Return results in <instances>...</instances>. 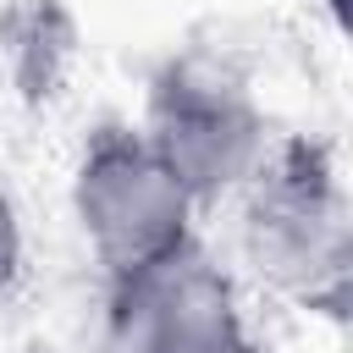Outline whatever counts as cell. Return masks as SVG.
I'll use <instances>...</instances> for the list:
<instances>
[{"label": "cell", "mask_w": 353, "mask_h": 353, "mask_svg": "<svg viewBox=\"0 0 353 353\" xmlns=\"http://www.w3.org/2000/svg\"><path fill=\"white\" fill-rule=\"evenodd\" d=\"M132 127L199 210L232 204L276 149L270 110L259 105L248 72L210 50H182L160 61Z\"/></svg>", "instance_id": "6da1fadb"}, {"label": "cell", "mask_w": 353, "mask_h": 353, "mask_svg": "<svg viewBox=\"0 0 353 353\" xmlns=\"http://www.w3.org/2000/svg\"><path fill=\"white\" fill-rule=\"evenodd\" d=\"M232 204H237L243 259L265 287L298 303L342 298L347 199L325 149L303 138H276V149L265 154V165Z\"/></svg>", "instance_id": "7a4b0ae2"}, {"label": "cell", "mask_w": 353, "mask_h": 353, "mask_svg": "<svg viewBox=\"0 0 353 353\" xmlns=\"http://www.w3.org/2000/svg\"><path fill=\"white\" fill-rule=\"evenodd\" d=\"M66 210L88 259L99 265V281L176 254L199 237L204 215L132 121H99L77 143Z\"/></svg>", "instance_id": "3957f363"}, {"label": "cell", "mask_w": 353, "mask_h": 353, "mask_svg": "<svg viewBox=\"0 0 353 353\" xmlns=\"http://www.w3.org/2000/svg\"><path fill=\"white\" fill-rule=\"evenodd\" d=\"M99 292L116 353H265L237 276L210 254L204 237L99 281Z\"/></svg>", "instance_id": "277c9868"}, {"label": "cell", "mask_w": 353, "mask_h": 353, "mask_svg": "<svg viewBox=\"0 0 353 353\" xmlns=\"http://www.w3.org/2000/svg\"><path fill=\"white\" fill-rule=\"evenodd\" d=\"M22 276H28V226H22L11 188H0V309L17 298Z\"/></svg>", "instance_id": "5b68a950"}]
</instances>
